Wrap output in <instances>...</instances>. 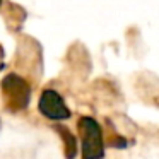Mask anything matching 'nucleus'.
<instances>
[{
  "mask_svg": "<svg viewBox=\"0 0 159 159\" xmlns=\"http://www.w3.org/2000/svg\"><path fill=\"white\" fill-rule=\"evenodd\" d=\"M0 89H2L5 104L11 111H22L28 108L29 99H31V87L22 77L9 74L4 77Z\"/></svg>",
  "mask_w": 159,
  "mask_h": 159,
  "instance_id": "f257e3e1",
  "label": "nucleus"
},
{
  "mask_svg": "<svg viewBox=\"0 0 159 159\" xmlns=\"http://www.w3.org/2000/svg\"><path fill=\"white\" fill-rule=\"evenodd\" d=\"M57 130H58V134L62 135L63 142H65V156L67 157H74L75 156V139H74V135H70V132L63 127H58Z\"/></svg>",
  "mask_w": 159,
  "mask_h": 159,
  "instance_id": "20e7f679",
  "label": "nucleus"
},
{
  "mask_svg": "<svg viewBox=\"0 0 159 159\" xmlns=\"http://www.w3.org/2000/svg\"><path fill=\"white\" fill-rule=\"evenodd\" d=\"M79 132L82 139V156L86 159L104 156L103 149V134L98 121L91 116H82L79 120Z\"/></svg>",
  "mask_w": 159,
  "mask_h": 159,
  "instance_id": "f03ea898",
  "label": "nucleus"
},
{
  "mask_svg": "<svg viewBox=\"0 0 159 159\" xmlns=\"http://www.w3.org/2000/svg\"><path fill=\"white\" fill-rule=\"evenodd\" d=\"M0 5H2V0H0Z\"/></svg>",
  "mask_w": 159,
  "mask_h": 159,
  "instance_id": "39448f33",
  "label": "nucleus"
},
{
  "mask_svg": "<svg viewBox=\"0 0 159 159\" xmlns=\"http://www.w3.org/2000/svg\"><path fill=\"white\" fill-rule=\"evenodd\" d=\"M39 113L48 120H67L70 118V110L67 108L63 98L53 89H45L39 96Z\"/></svg>",
  "mask_w": 159,
  "mask_h": 159,
  "instance_id": "7ed1b4c3",
  "label": "nucleus"
}]
</instances>
